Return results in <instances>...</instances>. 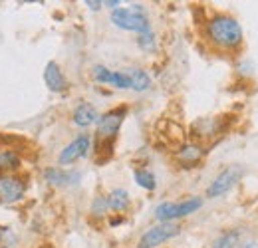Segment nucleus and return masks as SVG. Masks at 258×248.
<instances>
[{"label":"nucleus","instance_id":"a211bd4d","mask_svg":"<svg viewBox=\"0 0 258 248\" xmlns=\"http://www.w3.org/2000/svg\"><path fill=\"white\" fill-rule=\"evenodd\" d=\"M94 78H96V82H99V84H109V86H113L115 72H111V70H107V68H103V66H96V68H94Z\"/></svg>","mask_w":258,"mask_h":248},{"label":"nucleus","instance_id":"9d476101","mask_svg":"<svg viewBox=\"0 0 258 248\" xmlns=\"http://www.w3.org/2000/svg\"><path fill=\"white\" fill-rule=\"evenodd\" d=\"M74 123L78 127H90L99 121V113L92 103H80L76 109H74V115H72Z\"/></svg>","mask_w":258,"mask_h":248},{"label":"nucleus","instance_id":"4468645a","mask_svg":"<svg viewBox=\"0 0 258 248\" xmlns=\"http://www.w3.org/2000/svg\"><path fill=\"white\" fill-rule=\"evenodd\" d=\"M107 205H109L111 211H117V213L125 211L129 207L127 191H125V189H115V191H111L109 197H107Z\"/></svg>","mask_w":258,"mask_h":248},{"label":"nucleus","instance_id":"f257e3e1","mask_svg":"<svg viewBox=\"0 0 258 248\" xmlns=\"http://www.w3.org/2000/svg\"><path fill=\"white\" fill-rule=\"evenodd\" d=\"M207 38L223 50H234L242 44V28L240 24L226 14L213 16L207 22Z\"/></svg>","mask_w":258,"mask_h":248},{"label":"nucleus","instance_id":"20e7f679","mask_svg":"<svg viewBox=\"0 0 258 248\" xmlns=\"http://www.w3.org/2000/svg\"><path fill=\"white\" fill-rule=\"evenodd\" d=\"M203 207V199L201 197H189L181 203H161L157 209H155V217L159 218L161 222H171V220H177V218L189 217L197 213L199 209Z\"/></svg>","mask_w":258,"mask_h":248},{"label":"nucleus","instance_id":"aec40b11","mask_svg":"<svg viewBox=\"0 0 258 248\" xmlns=\"http://www.w3.org/2000/svg\"><path fill=\"white\" fill-rule=\"evenodd\" d=\"M107 209H109V205H107V197H96L94 207H92V213L99 217V215H103Z\"/></svg>","mask_w":258,"mask_h":248},{"label":"nucleus","instance_id":"f3484780","mask_svg":"<svg viewBox=\"0 0 258 248\" xmlns=\"http://www.w3.org/2000/svg\"><path fill=\"white\" fill-rule=\"evenodd\" d=\"M238 242H240V234L236 230H228L215 240L213 248H238Z\"/></svg>","mask_w":258,"mask_h":248},{"label":"nucleus","instance_id":"0eeeda50","mask_svg":"<svg viewBox=\"0 0 258 248\" xmlns=\"http://www.w3.org/2000/svg\"><path fill=\"white\" fill-rule=\"evenodd\" d=\"M26 193V183L14 175H0V203L12 205L22 201Z\"/></svg>","mask_w":258,"mask_h":248},{"label":"nucleus","instance_id":"1a4fd4ad","mask_svg":"<svg viewBox=\"0 0 258 248\" xmlns=\"http://www.w3.org/2000/svg\"><path fill=\"white\" fill-rule=\"evenodd\" d=\"M44 82L48 86L50 92H64L68 88V82H66V76L62 74L60 66L56 62H48L46 64V70H44Z\"/></svg>","mask_w":258,"mask_h":248},{"label":"nucleus","instance_id":"6e6552de","mask_svg":"<svg viewBox=\"0 0 258 248\" xmlns=\"http://www.w3.org/2000/svg\"><path fill=\"white\" fill-rule=\"evenodd\" d=\"M90 145H92L90 135H80V137H76L72 143H68L64 149H62V153L58 157L60 165H72V163H76L78 159L86 157L88 151H90Z\"/></svg>","mask_w":258,"mask_h":248},{"label":"nucleus","instance_id":"6ab92c4d","mask_svg":"<svg viewBox=\"0 0 258 248\" xmlns=\"http://www.w3.org/2000/svg\"><path fill=\"white\" fill-rule=\"evenodd\" d=\"M137 44H139L143 50H153V48H155V36H153L151 32H145V34H141V36L137 38Z\"/></svg>","mask_w":258,"mask_h":248},{"label":"nucleus","instance_id":"412c9836","mask_svg":"<svg viewBox=\"0 0 258 248\" xmlns=\"http://www.w3.org/2000/svg\"><path fill=\"white\" fill-rule=\"evenodd\" d=\"M86 6H90L92 10H97V8H101V6H103V2H99V0H94V2H92V0H88V2H86Z\"/></svg>","mask_w":258,"mask_h":248},{"label":"nucleus","instance_id":"f8f14e48","mask_svg":"<svg viewBox=\"0 0 258 248\" xmlns=\"http://www.w3.org/2000/svg\"><path fill=\"white\" fill-rule=\"evenodd\" d=\"M203 155H205V149H203L201 145H195V143H187V145H183V147L177 151L179 163H183L185 167L197 165V163L203 159Z\"/></svg>","mask_w":258,"mask_h":248},{"label":"nucleus","instance_id":"dca6fc26","mask_svg":"<svg viewBox=\"0 0 258 248\" xmlns=\"http://www.w3.org/2000/svg\"><path fill=\"white\" fill-rule=\"evenodd\" d=\"M133 177H135V183H137V185L147 189V191H153L155 185H157L155 175H153L151 171H147V169H137V171L133 173Z\"/></svg>","mask_w":258,"mask_h":248},{"label":"nucleus","instance_id":"f03ea898","mask_svg":"<svg viewBox=\"0 0 258 248\" xmlns=\"http://www.w3.org/2000/svg\"><path fill=\"white\" fill-rule=\"evenodd\" d=\"M111 22L121 30L139 32V34L151 32L149 18L145 16V12H143V8L139 4H135L133 8H117V10H113L111 12Z\"/></svg>","mask_w":258,"mask_h":248},{"label":"nucleus","instance_id":"39448f33","mask_svg":"<svg viewBox=\"0 0 258 248\" xmlns=\"http://www.w3.org/2000/svg\"><path fill=\"white\" fill-rule=\"evenodd\" d=\"M181 232V226L173 224V222H161L157 226H151L141 238H139V248H157L163 242L175 238Z\"/></svg>","mask_w":258,"mask_h":248},{"label":"nucleus","instance_id":"ddd939ff","mask_svg":"<svg viewBox=\"0 0 258 248\" xmlns=\"http://www.w3.org/2000/svg\"><path fill=\"white\" fill-rule=\"evenodd\" d=\"M125 74L129 76L131 90H135V92H145V90H149V86H151V78H149V74H147L145 70L133 68V70H129V72H125Z\"/></svg>","mask_w":258,"mask_h":248},{"label":"nucleus","instance_id":"2eb2a0df","mask_svg":"<svg viewBox=\"0 0 258 248\" xmlns=\"http://www.w3.org/2000/svg\"><path fill=\"white\" fill-rule=\"evenodd\" d=\"M18 167H20V157H18V153L8 151V149L0 151V173L8 175L10 171H16Z\"/></svg>","mask_w":258,"mask_h":248},{"label":"nucleus","instance_id":"9b49d317","mask_svg":"<svg viewBox=\"0 0 258 248\" xmlns=\"http://www.w3.org/2000/svg\"><path fill=\"white\" fill-rule=\"evenodd\" d=\"M44 177H46V181L50 185H72V183H78L80 173H74V171L68 173V171H62V169L50 167V169L44 171Z\"/></svg>","mask_w":258,"mask_h":248},{"label":"nucleus","instance_id":"7ed1b4c3","mask_svg":"<svg viewBox=\"0 0 258 248\" xmlns=\"http://www.w3.org/2000/svg\"><path fill=\"white\" fill-rule=\"evenodd\" d=\"M125 115H127V107L119 105V107H113V109H109L107 113H103L99 117V121H97V141H99V145H105V147L113 145V139L117 137Z\"/></svg>","mask_w":258,"mask_h":248},{"label":"nucleus","instance_id":"423d86ee","mask_svg":"<svg viewBox=\"0 0 258 248\" xmlns=\"http://www.w3.org/2000/svg\"><path fill=\"white\" fill-rule=\"evenodd\" d=\"M240 175H242V169H240L238 165H230V167L223 169V171L215 177V181L209 185V189H207V197H211V199L223 197L225 193H228L232 187L238 183Z\"/></svg>","mask_w":258,"mask_h":248}]
</instances>
